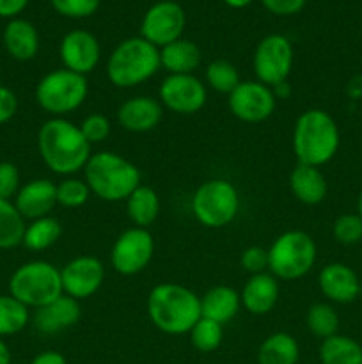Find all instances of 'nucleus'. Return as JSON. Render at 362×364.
I'll return each instance as SVG.
<instances>
[{
	"instance_id": "obj_1",
	"label": "nucleus",
	"mask_w": 362,
	"mask_h": 364,
	"mask_svg": "<svg viewBox=\"0 0 362 364\" xmlns=\"http://www.w3.org/2000/svg\"><path fill=\"white\" fill-rule=\"evenodd\" d=\"M38 149L43 164L59 176L82 173L92 155V146L85 141L80 127L66 117H50L39 127Z\"/></svg>"
},
{
	"instance_id": "obj_2",
	"label": "nucleus",
	"mask_w": 362,
	"mask_h": 364,
	"mask_svg": "<svg viewBox=\"0 0 362 364\" xmlns=\"http://www.w3.org/2000/svg\"><path fill=\"white\" fill-rule=\"evenodd\" d=\"M146 311L160 333L181 336L201 318V297L180 283H158L149 291Z\"/></svg>"
},
{
	"instance_id": "obj_3",
	"label": "nucleus",
	"mask_w": 362,
	"mask_h": 364,
	"mask_svg": "<svg viewBox=\"0 0 362 364\" xmlns=\"http://www.w3.org/2000/svg\"><path fill=\"white\" fill-rule=\"evenodd\" d=\"M341 132L327 110L309 109L293 124V151L298 164L323 167L337 155Z\"/></svg>"
},
{
	"instance_id": "obj_4",
	"label": "nucleus",
	"mask_w": 362,
	"mask_h": 364,
	"mask_svg": "<svg viewBox=\"0 0 362 364\" xmlns=\"http://www.w3.org/2000/svg\"><path fill=\"white\" fill-rule=\"evenodd\" d=\"M82 173L92 196L106 203L126 201L142 178L138 167L116 151L92 153Z\"/></svg>"
},
{
	"instance_id": "obj_5",
	"label": "nucleus",
	"mask_w": 362,
	"mask_h": 364,
	"mask_svg": "<svg viewBox=\"0 0 362 364\" xmlns=\"http://www.w3.org/2000/svg\"><path fill=\"white\" fill-rule=\"evenodd\" d=\"M160 68V48L137 36L112 50L106 60V77L116 87L133 89L155 77Z\"/></svg>"
},
{
	"instance_id": "obj_6",
	"label": "nucleus",
	"mask_w": 362,
	"mask_h": 364,
	"mask_svg": "<svg viewBox=\"0 0 362 364\" xmlns=\"http://www.w3.org/2000/svg\"><path fill=\"white\" fill-rule=\"evenodd\" d=\"M318 258L314 238L302 230L280 233L268 247V272L279 281H297L307 276Z\"/></svg>"
},
{
	"instance_id": "obj_7",
	"label": "nucleus",
	"mask_w": 362,
	"mask_h": 364,
	"mask_svg": "<svg viewBox=\"0 0 362 364\" xmlns=\"http://www.w3.org/2000/svg\"><path fill=\"white\" fill-rule=\"evenodd\" d=\"M62 294L60 269L45 259L23 263L14 270L9 279V295L28 309L41 308Z\"/></svg>"
},
{
	"instance_id": "obj_8",
	"label": "nucleus",
	"mask_w": 362,
	"mask_h": 364,
	"mask_svg": "<svg viewBox=\"0 0 362 364\" xmlns=\"http://www.w3.org/2000/svg\"><path fill=\"white\" fill-rule=\"evenodd\" d=\"M35 102L52 117H66L84 105L89 95L87 77L60 68L46 73L35 85Z\"/></svg>"
},
{
	"instance_id": "obj_9",
	"label": "nucleus",
	"mask_w": 362,
	"mask_h": 364,
	"mask_svg": "<svg viewBox=\"0 0 362 364\" xmlns=\"http://www.w3.org/2000/svg\"><path fill=\"white\" fill-rule=\"evenodd\" d=\"M240 212L238 188L224 178H213L195 188L192 196V213L201 226L220 230L229 226Z\"/></svg>"
},
{
	"instance_id": "obj_10",
	"label": "nucleus",
	"mask_w": 362,
	"mask_h": 364,
	"mask_svg": "<svg viewBox=\"0 0 362 364\" xmlns=\"http://www.w3.org/2000/svg\"><path fill=\"white\" fill-rule=\"evenodd\" d=\"M295 52L290 39L283 34H268L258 43L252 55L256 80L273 87L287 80L293 70Z\"/></svg>"
},
{
	"instance_id": "obj_11",
	"label": "nucleus",
	"mask_w": 362,
	"mask_h": 364,
	"mask_svg": "<svg viewBox=\"0 0 362 364\" xmlns=\"http://www.w3.org/2000/svg\"><path fill=\"white\" fill-rule=\"evenodd\" d=\"M155 256V240L146 228H128L110 249V265L119 276H137Z\"/></svg>"
},
{
	"instance_id": "obj_12",
	"label": "nucleus",
	"mask_w": 362,
	"mask_h": 364,
	"mask_svg": "<svg viewBox=\"0 0 362 364\" xmlns=\"http://www.w3.org/2000/svg\"><path fill=\"white\" fill-rule=\"evenodd\" d=\"M187 14L185 9L174 0H160L155 2L144 13L141 21V38L163 48L169 43L183 38Z\"/></svg>"
},
{
	"instance_id": "obj_13",
	"label": "nucleus",
	"mask_w": 362,
	"mask_h": 364,
	"mask_svg": "<svg viewBox=\"0 0 362 364\" xmlns=\"http://www.w3.org/2000/svg\"><path fill=\"white\" fill-rule=\"evenodd\" d=\"M158 100L170 112L192 116L208 102V87L195 75H167L160 84Z\"/></svg>"
},
{
	"instance_id": "obj_14",
	"label": "nucleus",
	"mask_w": 362,
	"mask_h": 364,
	"mask_svg": "<svg viewBox=\"0 0 362 364\" xmlns=\"http://www.w3.org/2000/svg\"><path fill=\"white\" fill-rule=\"evenodd\" d=\"M277 98L272 87L259 80H241L227 96L229 112L243 123H263L275 112Z\"/></svg>"
},
{
	"instance_id": "obj_15",
	"label": "nucleus",
	"mask_w": 362,
	"mask_h": 364,
	"mask_svg": "<svg viewBox=\"0 0 362 364\" xmlns=\"http://www.w3.org/2000/svg\"><path fill=\"white\" fill-rule=\"evenodd\" d=\"M62 291L75 301H85L98 294L105 281V265L99 258L89 255L70 259L60 269Z\"/></svg>"
},
{
	"instance_id": "obj_16",
	"label": "nucleus",
	"mask_w": 362,
	"mask_h": 364,
	"mask_svg": "<svg viewBox=\"0 0 362 364\" xmlns=\"http://www.w3.org/2000/svg\"><path fill=\"white\" fill-rule=\"evenodd\" d=\"M59 55L62 68L87 77L102 60V45L89 31L75 28L60 39Z\"/></svg>"
},
{
	"instance_id": "obj_17",
	"label": "nucleus",
	"mask_w": 362,
	"mask_h": 364,
	"mask_svg": "<svg viewBox=\"0 0 362 364\" xmlns=\"http://www.w3.org/2000/svg\"><path fill=\"white\" fill-rule=\"evenodd\" d=\"M357 272L346 263L334 262L323 267L318 274V288L327 301L334 304H351L361 295Z\"/></svg>"
},
{
	"instance_id": "obj_18",
	"label": "nucleus",
	"mask_w": 362,
	"mask_h": 364,
	"mask_svg": "<svg viewBox=\"0 0 362 364\" xmlns=\"http://www.w3.org/2000/svg\"><path fill=\"white\" fill-rule=\"evenodd\" d=\"M82 318L80 302L67 295H60L55 301L34 309L31 322L35 331L45 336H55L77 326Z\"/></svg>"
},
{
	"instance_id": "obj_19",
	"label": "nucleus",
	"mask_w": 362,
	"mask_h": 364,
	"mask_svg": "<svg viewBox=\"0 0 362 364\" xmlns=\"http://www.w3.org/2000/svg\"><path fill=\"white\" fill-rule=\"evenodd\" d=\"M163 117V105L153 96H131L117 109V123L131 134H148L155 130Z\"/></svg>"
},
{
	"instance_id": "obj_20",
	"label": "nucleus",
	"mask_w": 362,
	"mask_h": 364,
	"mask_svg": "<svg viewBox=\"0 0 362 364\" xmlns=\"http://www.w3.org/2000/svg\"><path fill=\"white\" fill-rule=\"evenodd\" d=\"M13 203L25 220L48 217L57 206V183L48 178L27 181L21 185Z\"/></svg>"
},
{
	"instance_id": "obj_21",
	"label": "nucleus",
	"mask_w": 362,
	"mask_h": 364,
	"mask_svg": "<svg viewBox=\"0 0 362 364\" xmlns=\"http://www.w3.org/2000/svg\"><path fill=\"white\" fill-rule=\"evenodd\" d=\"M280 297V284L270 272L248 276L240 291L241 308L256 316L268 315L277 306Z\"/></svg>"
},
{
	"instance_id": "obj_22",
	"label": "nucleus",
	"mask_w": 362,
	"mask_h": 364,
	"mask_svg": "<svg viewBox=\"0 0 362 364\" xmlns=\"http://www.w3.org/2000/svg\"><path fill=\"white\" fill-rule=\"evenodd\" d=\"M287 185L295 199L307 206L319 205L329 194V183L322 167L307 166V164H297L291 169Z\"/></svg>"
},
{
	"instance_id": "obj_23",
	"label": "nucleus",
	"mask_w": 362,
	"mask_h": 364,
	"mask_svg": "<svg viewBox=\"0 0 362 364\" xmlns=\"http://www.w3.org/2000/svg\"><path fill=\"white\" fill-rule=\"evenodd\" d=\"M4 48L14 60L27 63L39 52V32L34 25L23 18H13L7 21L2 34Z\"/></svg>"
},
{
	"instance_id": "obj_24",
	"label": "nucleus",
	"mask_w": 362,
	"mask_h": 364,
	"mask_svg": "<svg viewBox=\"0 0 362 364\" xmlns=\"http://www.w3.org/2000/svg\"><path fill=\"white\" fill-rule=\"evenodd\" d=\"M240 294L227 284L209 288L201 297V316L222 323V326L229 323L240 313Z\"/></svg>"
},
{
	"instance_id": "obj_25",
	"label": "nucleus",
	"mask_w": 362,
	"mask_h": 364,
	"mask_svg": "<svg viewBox=\"0 0 362 364\" xmlns=\"http://www.w3.org/2000/svg\"><path fill=\"white\" fill-rule=\"evenodd\" d=\"M201 59V48L190 39L180 38L160 48V66L169 75H194Z\"/></svg>"
},
{
	"instance_id": "obj_26",
	"label": "nucleus",
	"mask_w": 362,
	"mask_h": 364,
	"mask_svg": "<svg viewBox=\"0 0 362 364\" xmlns=\"http://www.w3.org/2000/svg\"><path fill=\"white\" fill-rule=\"evenodd\" d=\"M126 215L135 228H146L148 230L160 215V198L155 188L148 185H138L126 201Z\"/></svg>"
},
{
	"instance_id": "obj_27",
	"label": "nucleus",
	"mask_w": 362,
	"mask_h": 364,
	"mask_svg": "<svg viewBox=\"0 0 362 364\" xmlns=\"http://www.w3.org/2000/svg\"><path fill=\"white\" fill-rule=\"evenodd\" d=\"M300 345L290 333H273L263 340L258 350V364H298Z\"/></svg>"
},
{
	"instance_id": "obj_28",
	"label": "nucleus",
	"mask_w": 362,
	"mask_h": 364,
	"mask_svg": "<svg viewBox=\"0 0 362 364\" xmlns=\"http://www.w3.org/2000/svg\"><path fill=\"white\" fill-rule=\"evenodd\" d=\"M322 364H362V345L346 334H334L319 345Z\"/></svg>"
},
{
	"instance_id": "obj_29",
	"label": "nucleus",
	"mask_w": 362,
	"mask_h": 364,
	"mask_svg": "<svg viewBox=\"0 0 362 364\" xmlns=\"http://www.w3.org/2000/svg\"><path fill=\"white\" fill-rule=\"evenodd\" d=\"M60 237H62V226L59 220L52 215L41 217L27 224L21 245L32 252H41L55 245Z\"/></svg>"
},
{
	"instance_id": "obj_30",
	"label": "nucleus",
	"mask_w": 362,
	"mask_h": 364,
	"mask_svg": "<svg viewBox=\"0 0 362 364\" xmlns=\"http://www.w3.org/2000/svg\"><path fill=\"white\" fill-rule=\"evenodd\" d=\"M25 219L13 201L0 199V249H14L21 245L25 233Z\"/></svg>"
},
{
	"instance_id": "obj_31",
	"label": "nucleus",
	"mask_w": 362,
	"mask_h": 364,
	"mask_svg": "<svg viewBox=\"0 0 362 364\" xmlns=\"http://www.w3.org/2000/svg\"><path fill=\"white\" fill-rule=\"evenodd\" d=\"M31 309L13 295H0V338L21 333L31 322Z\"/></svg>"
},
{
	"instance_id": "obj_32",
	"label": "nucleus",
	"mask_w": 362,
	"mask_h": 364,
	"mask_svg": "<svg viewBox=\"0 0 362 364\" xmlns=\"http://www.w3.org/2000/svg\"><path fill=\"white\" fill-rule=\"evenodd\" d=\"M305 326L312 336L319 340L334 336L339 331V315L329 302H316L305 313Z\"/></svg>"
},
{
	"instance_id": "obj_33",
	"label": "nucleus",
	"mask_w": 362,
	"mask_h": 364,
	"mask_svg": "<svg viewBox=\"0 0 362 364\" xmlns=\"http://www.w3.org/2000/svg\"><path fill=\"white\" fill-rule=\"evenodd\" d=\"M240 82V71L229 60L215 59L206 66L204 84L206 87L213 89L215 92L229 96Z\"/></svg>"
},
{
	"instance_id": "obj_34",
	"label": "nucleus",
	"mask_w": 362,
	"mask_h": 364,
	"mask_svg": "<svg viewBox=\"0 0 362 364\" xmlns=\"http://www.w3.org/2000/svg\"><path fill=\"white\" fill-rule=\"evenodd\" d=\"M188 336H190V343L195 350L202 352V354H212L222 345L224 326L201 316L190 329Z\"/></svg>"
},
{
	"instance_id": "obj_35",
	"label": "nucleus",
	"mask_w": 362,
	"mask_h": 364,
	"mask_svg": "<svg viewBox=\"0 0 362 364\" xmlns=\"http://www.w3.org/2000/svg\"><path fill=\"white\" fill-rule=\"evenodd\" d=\"M92 196L84 178L66 176L57 183V205L64 208H80Z\"/></svg>"
},
{
	"instance_id": "obj_36",
	"label": "nucleus",
	"mask_w": 362,
	"mask_h": 364,
	"mask_svg": "<svg viewBox=\"0 0 362 364\" xmlns=\"http://www.w3.org/2000/svg\"><path fill=\"white\" fill-rule=\"evenodd\" d=\"M332 235L341 245H357L362 242V219L357 213H343L332 224Z\"/></svg>"
},
{
	"instance_id": "obj_37",
	"label": "nucleus",
	"mask_w": 362,
	"mask_h": 364,
	"mask_svg": "<svg viewBox=\"0 0 362 364\" xmlns=\"http://www.w3.org/2000/svg\"><path fill=\"white\" fill-rule=\"evenodd\" d=\"M78 127H80V132L85 137V141L91 146L102 144L112 134V123H110V119L105 114H89Z\"/></svg>"
},
{
	"instance_id": "obj_38",
	"label": "nucleus",
	"mask_w": 362,
	"mask_h": 364,
	"mask_svg": "<svg viewBox=\"0 0 362 364\" xmlns=\"http://www.w3.org/2000/svg\"><path fill=\"white\" fill-rule=\"evenodd\" d=\"M52 7L66 18H89L98 11L99 0H50Z\"/></svg>"
},
{
	"instance_id": "obj_39",
	"label": "nucleus",
	"mask_w": 362,
	"mask_h": 364,
	"mask_svg": "<svg viewBox=\"0 0 362 364\" xmlns=\"http://www.w3.org/2000/svg\"><path fill=\"white\" fill-rule=\"evenodd\" d=\"M240 263L241 269L248 276L268 272V249L261 247V245H251V247L241 252Z\"/></svg>"
},
{
	"instance_id": "obj_40",
	"label": "nucleus",
	"mask_w": 362,
	"mask_h": 364,
	"mask_svg": "<svg viewBox=\"0 0 362 364\" xmlns=\"http://www.w3.org/2000/svg\"><path fill=\"white\" fill-rule=\"evenodd\" d=\"M21 187L20 171L13 162H0V199H14Z\"/></svg>"
},
{
	"instance_id": "obj_41",
	"label": "nucleus",
	"mask_w": 362,
	"mask_h": 364,
	"mask_svg": "<svg viewBox=\"0 0 362 364\" xmlns=\"http://www.w3.org/2000/svg\"><path fill=\"white\" fill-rule=\"evenodd\" d=\"M307 0H261L263 7L275 16H291L304 9Z\"/></svg>"
},
{
	"instance_id": "obj_42",
	"label": "nucleus",
	"mask_w": 362,
	"mask_h": 364,
	"mask_svg": "<svg viewBox=\"0 0 362 364\" xmlns=\"http://www.w3.org/2000/svg\"><path fill=\"white\" fill-rule=\"evenodd\" d=\"M18 112V96L9 87L0 84V124L13 119Z\"/></svg>"
},
{
	"instance_id": "obj_43",
	"label": "nucleus",
	"mask_w": 362,
	"mask_h": 364,
	"mask_svg": "<svg viewBox=\"0 0 362 364\" xmlns=\"http://www.w3.org/2000/svg\"><path fill=\"white\" fill-rule=\"evenodd\" d=\"M31 0H0V18H18Z\"/></svg>"
},
{
	"instance_id": "obj_44",
	"label": "nucleus",
	"mask_w": 362,
	"mask_h": 364,
	"mask_svg": "<svg viewBox=\"0 0 362 364\" xmlns=\"http://www.w3.org/2000/svg\"><path fill=\"white\" fill-rule=\"evenodd\" d=\"M31 364H67V359L64 358V354L57 350H45L34 355Z\"/></svg>"
},
{
	"instance_id": "obj_45",
	"label": "nucleus",
	"mask_w": 362,
	"mask_h": 364,
	"mask_svg": "<svg viewBox=\"0 0 362 364\" xmlns=\"http://www.w3.org/2000/svg\"><path fill=\"white\" fill-rule=\"evenodd\" d=\"M346 96L350 100H362V75H355L346 84Z\"/></svg>"
},
{
	"instance_id": "obj_46",
	"label": "nucleus",
	"mask_w": 362,
	"mask_h": 364,
	"mask_svg": "<svg viewBox=\"0 0 362 364\" xmlns=\"http://www.w3.org/2000/svg\"><path fill=\"white\" fill-rule=\"evenodd\" d=\"M272 91H273V95H275L277 100H287L291 96V91H293V89H291L290 82L284 80V82H280V84L273 85Z\"/></svg>"
},
{
	"instance_id": "obj_47",
	"label": "nucleus",
	"mask_w": 362,
	"mask_h": 364,
	"mask_svg": "<svg viewBox=\"0 0 362 364\" xmlns=\"http://www.w3.org/2000/svg\"><path fill=\"white\" fill-rule=\"evenodd\" d=\"M13 361V354H11L9 345L4 341V338H0V364H11Z\"/></svg>"
},
{
	"instance_id": "obj_48",
	"label": "nucleus",
	"mask_w": 362,
	"mask_h": 364,
	"mask_svg": "<svg viewBox=\"0 0 362 364\" xmlns=\"http://www.w3.org/2000/svg\"><path fill=\"white\" fill-rule=\"evenodd\" d=\"M252 2H254V0H224V4L233 7V9H243V7L251 6Z\"/></svg>"
},
{
	"instance_id": "obj_49",
	"label": "nucleus",
	"mask_w": 362,
	"mask_h": 364,
	"mask_svg": "<svg viewBox=\"0 0 362 364\" xmlns=\"http://www.w3.org/2000/svg\"><path fill=\"white\" fill-rule=\"evenodd\" d=\"M357 215L362 219V191H361V194H358V198H357Z\"/></svg>"
},
{
	"instance_id": "obj_50",
	"label": "nucleus",
	"mask_w": 362,
	"mask_h": 364,
	"mask_svg": "<svg viewBox=\"0 0 362 364\" xmlns=\"http://www.w3.org/2000/svg\"><path fill=\"white\" fill-rule=\"evenodd\" d=\"M358 299H362V284H361V295H358Z\"/></svg>"
},
{
	"instance_id": "obj_51",
	"label": "nucleus",
	"mask_w": 362,
	"mask_h": 364,
	"mask_svg": "<svg viewBox=\"0 0 362 364\" xmlns=\"http://www.w3.org/2000/svg\"><path fill=\"white\" fill-rule=\"evenodd\" d=\"M0 75H2V63H0Z\"/></svg>"
}]
</instances>
